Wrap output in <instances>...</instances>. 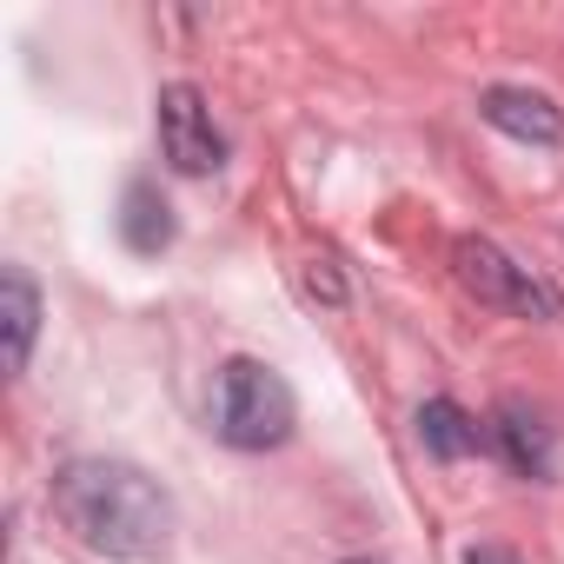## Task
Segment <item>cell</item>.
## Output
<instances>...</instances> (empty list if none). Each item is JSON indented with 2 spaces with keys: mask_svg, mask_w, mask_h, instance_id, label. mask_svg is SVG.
Masks as SVG:
<instances>
[{
  "mask_svg": "<svg viewBox=\"0 0 564 564\" xmlns=\"http://www.w3.org/2000/svg\"><path fill=\"white\" fill-rule=\"evenodd\" d=\"M47 505L74 531V544H87L94 557H120V564L160 557L180 531L173 491L133 458H67L47 485Z\"/></svg>",
  "mask_w": 564,
  "mask_h": 564,
  "instance_id": "cell-1",
  "label": "cell"
},
{
  "mask_svg": "<svg viewBox=\"0 0 564 564\" xmlns=\"http://www.w3.org/2000/svg\"><path fill=\"white\" fill-rule=\"evenodd\" d=\"M300 425V399L286 386V372L252 359V352H232L213 379V432L232 445V452H279Z\"/></svg>",
  "mask_w": 564,
  "mask_h": 564,
  "instance_id": "cell-2",
  "label": "cell"
},
{
  "mask_svg": "<svg viewBox=\"0 0 564 564\" xmlns=\"http://www.w3.org/2000/svg\"><path fill=\"white\" fill-rule=\"evenodd\" d=\"M452 272L458 286L491 306V313H518V319H564V293L551 286V279H538L531 265H518L498 239L485 232H458L452 239Z\"/></svg>",
  "mask_w": 564,
  "mask_h": 564,
  "instance_id": "cell-3",
  "label": "cell"
},
{
  "mask_svg": "<svg viewBox=\"0 0 564 564\" xmlns=\"http://www.w3.org/2000/svg\"><path fill=\"white\" fill-rule=\"evenodd\" d=\"M153 127H160V153H166L173 173L206 180V173L226 166V133H219V120H213V107L193 80H166L153 94Z\"/></svg>",
  "mask_w": 564,
  "mask_h": 564,
  "instance_id": "cell-4",
  "label": "cell"
},
{
  "mask_svg": "<svg viewBox=\"0 0 564 564\" xmlns=\"http://www.w3.org/2000/svg\"><path fill=\"white\" fill-rule=\"evenodd\" d=\"M485 432H491V452L518 478H531V485H551L557 478V432L544 425V412L531 399H498V412H491Z\"/></svg>",
  "mask_w": 564,
  "mask_h": 564,
  "instance_id": "cell-5",
  "label": "cell"
},
{
  "mask_svg": "<svg viewBox=\"0 0 564 564\" xmlns=\"http://www.w3.org/2000/svg\"><path fill=\"white\" fill-rule=\"evenodd\" d=\"M478 120L498 127L518 147H564V107L551 94H538V87H505V80L485 87L478 94Z\"/></svg>",
  "mask_w": 564,
  "mask_h": 564,
  "instance_id": "cell-6",
  "label": "cell"
},
{
  "mask_svg": "<svg viewBox=\"0 0 564 564\" xmlns=\"http://www.w3.org/2000/svg\"><path fill=\"white\" fill-rule=\"evenodd\" d=\"M173 232H180L173 199H166L153 180H127V193H120V239H127V252L160 259V252L173 246Z\"/></svg>",
  "mask_w": 564,
  "mask_h": 564,
  "instance_id": "cell-7",
  "label": "cell"
},
{
  "mask_svg": "<svg viewBox=\"0 0 564 564\" xmlns=\"http://www.w3.org/2000/svg\"><path fill=\"white\" fill-rule=\"evenodd\" d=\"M0 339H8V372H28L41 339V286L28 279V265L0 272Z\"/></svg>",
  "mask_w": 564,
  "mask_h": 564,
  "instance_id": "cell-8",
  "label": "cell"
},
{
  "mask_svg": "<svg viewBox=\"0 0 564 564\" xmlns=\"http://www.w3.org/2000/svg\"><path fill=\"white\" fill-rule=\"evenodd\" d=\"M412 425H419V445H425L432 458H445V465H458V458H471L478 445H491V432H485L458 399H425Z\"/></svg>",
  "mask_w": 564,
  "mask_h": 564,
  "instance_id": "cell-9",
  "label": "cell"
},
{
  "mask_svg": "<svg viewBox=\"0 0 564 564\" xmlns=\"http://www.w3.org/2000/svg\"><path fill=\"white\" fill-rule=\"evenodd\" d=\"M300 279H306V293H313V300H326V306H346V279H339V259H319V252H313Z\"/></svg>",
  "mask_w": 564,
  "mask_h": 564,
  "instance_id": "cell-10",
  "label": "cell"
},
{
  "mask_svg": "<svg viewBox=\"0 0 564 564\" xmlns=\"http://www.w3.org/2000/svg\"><path fill=\"white\" fill-rule=\"evenodd\" d=\"M465 564H518V557H511L505 544H471V551H465Z\"/></svg>",
  "mask_w": 564,
  "mask_h": 564,
  "instance_id": "cell-11",
  "label": "cell"
},
{
  "mask_svg": "<svg viewBox=\"0 0 564 564\" xmlns=\"http://www.w3.org/2000/svg\"><path fill=\"white\" fill-rule=\"evenodd\" d=\"M346 564H379V557H346Z\"/></svg>",
  "mask_w": 564,
  "mask_h": 564,
  "instance_id": "cell-12",
  "label": "cell"
}]
</instances>
